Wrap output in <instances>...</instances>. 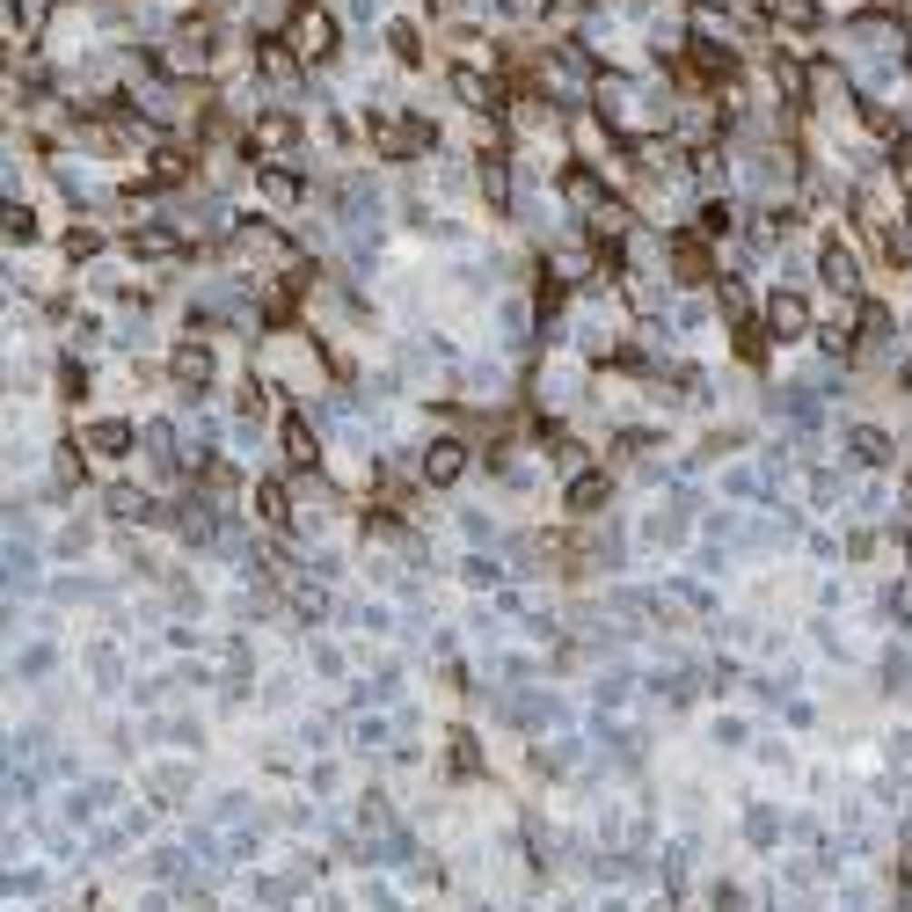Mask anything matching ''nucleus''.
Masks as SVG:
<instances>
[{
    "mask_svg": "<svg viewBox=\"0 0 912 912\" xmlns=\"http://www.w3.org/2000/svg\"><path fill=\"white\" fill-rule=\"evenodd\" d=\"M461 461H468V452L452 445V438H438V445H431V461H423V475H431V482H452V475H461Z\"/></svg>",
    "mask_w": 912,
    "mask_h": 912,
    "instance_id": "f257e3e1",
    "label": "nucleus"
},
{
    "mask_svg": "<svg viewBox=\"0 0 912 912\" xmlns=\"http://www.w3.org/2000/svg\"><path fill=\"white\" fill-rule=\"evenodd\" d=\"M825 278H832L839 292H854V263H847V249H825Z\"/></svg>",
    "mask_w": 912,
    "mask_h": 912,
    "instance_id": "39448f33",
    "label": "nucleus"
},
{
    "mask_svg": "<svg viewBox=\"0 0 912 912\" xmlns=\"http://www.w3.org/2000/svg\"><path fill=\"white\" fill-rule=\"evenodd\" d=\"M774 329H781V336H796V329H803V300H796V292H781V300H774Z\"/></svg>",
    "mask_w": 912,
    "mask_h": 912,
    "instance_id": "7ed1b4c3",
    "label": "nucleus"
},
{
    "mask_svg": "<svg viewBox=\"0 0 912 912\" xmlns=\"http://www.w3.org/2000/svg\"><path fill=\"white\" fill-rule=\"evenodd\" d=\"M854 452H861V461H890V438L861 423V431H854Z\"/></svg>",
    "mask_w": 912,
    "mask_h": 912,
    "instance_id": "20e7f679",
    "label": "nucleus"
},
{
    "mask_svg": "<svg viewBox=\"0 0 912 912\" xmlns=\"http://www.w3.org/2000/svg\"><path fill=\"white\" fill-rule=\"evenodd\" d=\"M606 504V475H577L570 482V511H599Z\"/></svg>",
    "mask_w": 912,
    "mask_h": 912,
    "instance_id": "f03ea898",
    "label": "nucleus"
},
{
    "mask_svg": "<svg viewBox=\"0 0 912 912\" xmlns=\"http://www.w3.org/2000/svg\"><path fill=\"white\" fill-rule=\"evenodd\" d=\"M124 445H132L124 423H95V452H124Z\"/></svg>",
    "mask_w": 912,
    "mask_h": 912,
    "instance_id": "423d86ee",
    "label": "nucleus"
}]
</instances>
